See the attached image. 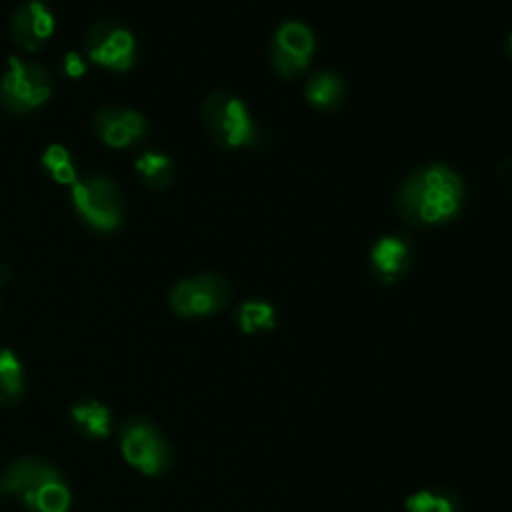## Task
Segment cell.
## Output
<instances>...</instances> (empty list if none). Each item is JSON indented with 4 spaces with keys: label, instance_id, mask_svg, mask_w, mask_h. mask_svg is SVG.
<instances>
[{
    "label": "cell",
    "instance_id": "6da1fadb",
    "mask_svg": "<svg viewBox=\"0 0 512 512\" xmlns=\"http://www.w3.org/2000/svg\"><path fill=\"white\" fill-rule=\"evenodd\" d=\"M464 200L462 178L444 164H426L408 174L396 194V210L414 226H434L454 218Z\"/></svg>",
    "mask_w": 512,
    "mask_h": 512
},
{
    "label": "cell",
    "instance_id": "7a4b0ae2",
    "mask_svg": "<svg viewBox=\"0 0 512 512\" xmlns=\"http://www.w3.org/2000/svg\"><path fill=\"white\" fill-rule=\"evenodd\" d=\"M2 488L16 496L28 512H68L70 488L48 460L24 456L8 464L2 474Z\"/></svg>",
    "mask_w": 512,
    "mask_h": 512
},
{
    "label": "cell",
    "instance_id": "3957f363",
    "mask_svg": "<svg viewBox=\"0 0 512 512\" xmlns=\"http://www.w3.org/2000/svg\"><path fill=\"white\" fill-rule=\"evenodd\" d=\"M202 120L210 138L222 148H244L256 138L248 106L226 90H214L204 98Z\"/></svg>",
    "mask_w": 512,
    "mask_h": 512
},
{
    "label": "cell",
    "instance_id": "277c9868",
    "mask_svg": "<svg viewBox=\"0 0 512 512\" xmlns=\"http://www.w3.org/2000/svg\"><path fill=\"white\" fill-rule=\"evenodd\" d=\"M124 460L146 476H162L172 468V448L166 436L146 418L134 416L120 428Z\"/></svg>",
    "mask_w": 512,
    "mask_h": 512
},
{
    "label": "cell",
    "instance_id": "5b68a950",
    "mask_svg": "<svg viewBox=\"0 0 512 512\" xmlns=\"http://www.w3.org/2000/svg\"><path fill=\"white\" fill-rule=\"evenodd\" d=\"M72 204L80 218L94 230L112 232L122 222V196L104 176L80 178L72 184Z\"/></svg>",
    "mask_w": 512,
    "mask_h": 512
},
{
    "label": "cell",
    "instance_id": "8992f818",
    "mask_svg": "<svg viewBox=\"0 0 512 512\" xmlns=\"http://www.w3.org/2000/svg\"><path fill=\"white\" fill-rule=\"evenodd\" d=\"M50 96V76L40 64L10 58L0 78V102L12 114L40 108Z\"/></svg>",
    "mask_w": 512,
    "mask_h": 512
},
{
    "label": "cell",
    "instance_id": "52a82bcc",
    "mask_svg": "<svg viewBox=\"0 0 512 512\" xmlns=\"http://www.w3.org/2000/svg\"><path fill=\"white\" fill-rule=\"evenodd\" d=\"M170 308L182 318L212 316L226 308L230 284L218 274H198L180 280L170 290Z\"/></svg>",
    "mask_w": 512,
    "mask_h": 512
},
{
    "label": "cell",
    "instance_id": "ba28073f",
    "mask_svg": "<svg viewBox=\"0 0 512 512\" xmlns=\"http://www.w3.org/2000/svg\"><path fill=\"white\" fill-rule=\"evenodd\" d=\"M86 52L102 68L126 72L136 58V40L132 32L118 22H96L86 32Z\"/></svg>",
    "mask_w": 512,
    "mask_h": 512
},
{
    "label": "cell",
    "instance_id": "9c48e42d",
    "mask_svg": "<svg viewBox=\"0 0 512 512\" xmlns=\"http://www.w3.org/2000/svg\"><path fill=\"white\" fill-rule=\"evenodd\" d=\"M314 52L312 30L296 20H288L278 26L270 46V62L274 70L284 78H294L306 70Z\"/></svg>",
    "mask_w": 512,
    "mask_h": 512
},
{
    "label": "cell",
    "instance_id": "30bf717a",
    "mask_svg": "<svg viewBox=\"0 0 512 512\" xmlns=\"http://www.w3.org/2000/svg\"><path fill=\"white\" fill-rule=\"evenodd\" d=\"M12 38L24 52L40 50L54 32V16L40 0H26L12 16Z\"/></svg>",
    "mask_w": 512,
    "mask_h": 512
},
{
    "label": "cell",
    "instance_id": "8fae6325",
    "mask_svg": "<svg viewBox=\"0 0 512 512\" xmlns=\"http://www.w3.org/2000/svg\"><path fill=\"white\" fill-rule=\"evenodd\" d=\"M94 130L104 144L112 148H126L144 136L146 122L134 110L106 106L96 112Z\"/></svg>",
    "mask_w": 512,
    "mask_h": 512
},
{
    "label": "cell",
    "instance_id": "7c38bea8",
    "mask_svg": "<svg viewBox=\"0 0 512 512\" xmlns=\"http://www.w3.org/2000/svg\"><path fill=\"white\" fill-rule=\"evenodd\" d=\"M370 264L376 278L384 284L398 282L410 264L408 244L400 236H382L370 250Z\"/></svg>",
    "mask_w": 512,
    "mask_h": 512
},
{
    "label": "cell",
    "instance_id": "4fadbf2b",
    "mask_svg": "<svg viewBox=\"0 0 512 512\" xmlns=\"http://www.w3.org/2000/svg\"><path fill=\"white\" fill-rule=\"evenodd\" d=\"M304 94L314 108L334 110L346 100V84L336 72L320 70L308 78Z\"/></svg>",
    "mask_w": 512,
    "mask_h": 512
},
{
    "label": "cell",
    "instance_id": "5bb4252c",
    "mask_svg": "<svg viewBox=\"0 0 512 512\" xmlns=\"http://www.w3.org/2000/svg\"><path fill=\"white\" fill-rule=\"evenodd\" d=\"M70 420L88 438H106L110 434V410L98 400L76 402L70 410Z\"/></svg>",
    "mask_w": 512,
    "mask_h": 512
},
{
    "label": "cell",
    "instance_id": "9a60e30c",
    "mask_svg": "<svg viewBox=\"0 0 512 512\" xmlns=\"http://www.w3.org/2000/svg\"><path fill=\"white\" fill-rule=\"evenodd\" d=\"M276 308L260 298L244 300L236 310V324L242 334H262L276 328Z\"/></svg>",
    "mask_w": 512,
    "mask_h": 512
},
{
    "label": "cell",
    "instance_id": "2e32d148",
    "mask_svg": "<svg viewBox=\"0 0 512 512\" xmlns=\"http://www.w3.org/2000/svg\"><path fill=\"white\" fill-rule=\"evenodd\" d=\"M26 390L24 368L18 356L2 348L0 350V406H14L22 400Z\"/></svg>",
    "mask_w": 512,
    "mask_h": 512
},
{
    "label": "cell",
    "instance_id": "e0dca14e",
    "mask_svg": "<svg viewBox=\"0 0 512 512\" xmlns=\"http://www.w3.org/2000/svg\"><path fill=\"white\" fill-rule=\"evenodd\" d=\"M404 512H458V496L446 488H422L412 492L402 506Z\"/></svg>",
    "mask_w": 512,
    "mask_h": 512
},
{
    "label": "cell",
    "instance_id": "ac0fdd59",
    "mask_svg": "<svg viewBox=\"0 0 512 512\" xmlns=\"http://www.w3.org/2000/svg\"><path fill=\"white\" fill-rule=\"evenodd\" d=\"M136 172L140 180L152 190H164L174 180L172 160L160 152H144L136 160Z\"/></svg>",
    "mask_w": 512,
    "mask_h": 512
},
{
    "label": "cell",
    "instance_id": "d6986e66",
    "mask_svg": "<svg viewBox=\"0 0 512 512\" xmlns=\"http://www.w3.org/2000/svg\"><path fill=\"white\" fill-rule=\"evenodd\" d=\"M42 164L44 168L50 172V176L60 182V184H74L76 178V166L72 162L70 152L60 146V144H52L44 150L42 154Z\"/></svg>",
    "mask_w": 512,
    "mask_h": 512
},
{
    "label": "cell",
    "instance_id": "ffe728a7",
    "mask_svg": "<svg viewBox=\"0 0 512 512\" xmlns=\"http://www.w3.org/2000/svg\"><path fill=\"white\" fill-rule=\"evenodd\" d=\"M62 68L70 78H80L86 72V62L76 52H70L64 56Z\"/></svg>",
    "mask_w": 512,
    "mask_h": 512
},
{
    "label": "cell",
    "instance_id": "44dd1931",
    "mask_svg": "<svg viewBox=\"0 0 512 512\" xmlns=\"http://www.w3.org/2000/svg\"><path fill=\"white\" fill-rule=\"evenodd\" d=\"M498 180H500L504 192L512 198V156H508V158L500 164V168H498Z\"/></svg>",
    "mask_w": 512,
    "mask_h": 512
},
{
    "label": "cell",
    "instance_id": "7402d4cb",
    "mask_svg": "<svg viewBox=\"0 0 512 512\" xmlns=\"http://www.w3.org/2000/svg\"><path fill=\"white\" fill-rule=\"evenodd\" d=\"M508 50H510V54H512V32H510V36H508Z\"/></svg>",
    "mask_w": 512,
    "mask_h": 512
},
{
    "label": "cell",
    "instance_id": "603a6c76",
    "mask_svg": "<svg viewBox=\"0 0 512 512\" xmlns=\"http://www.w3.org/2000/svg\"><path fill=\"white\" fill-rule=\"evenodd\" d=\"M2 490H4V488H2V480H0V494H2Z\"/></svg>",
    "mask_w": 512,
    "mask_h": 512
}]
</instances>
